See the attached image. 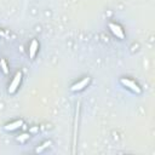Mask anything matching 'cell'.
Segmentation results:
<instances>
[{
    "instance_id": "obj_4",
    "label": "cell",
    "mask_w": 155,
    "mask_h": 155,
    "mask_svg": "<svg viewBox=\"0 0 155 155\" xmlns=\"http://www.w3.org/2000/svg\"><path fill=\"white\" fill-rule=\"evenodd\" d=\"M90 78H84L82 80H80V81H78L76 84H74L71 87H70V90L73 91V92H76V91H81V90H84L85 87H87V85L90 84Z\"/></svg>"
},
{
    "instance_id": "obj_6",
    "label": "cell",
    "mask_w": 155,
    "mask_h": 155,
    "mask_svg": "<svg viewBox=\"0 0 155 155\" xmlns=\"http://www.w3.org/2000/svg\"><path fill=\"white\" fill-rule=\"evenodd\" d=\"M22 125H23V120H16V121H13V122H10V124L5 125L4 128H5L6 131H15V130L19 128Z\"/></svg>"
},
{
    "instance_id": "obj_2",
    "label": "cell",
    "mask_w": 155,
    "mask_h": 155,
    "mask_svg": "<svg viewBox=\"0 0 155 155\" xmlns=\"http://www.w3.org/2000/svg\"><path fill=\"white\" fill-rule=\"evenodd\" d=\"M21 80H22V73H21V71H17L16 75H15V78H13V80H12L11 84L8 85V90H7V91H8L10 94H13V93L17 91V88L19 87Z\"/></svg>"
},
{
    "instance_id": "obj_8",
    "label": "cell",
    "mask_w": 155,
    "mask_h": 155,
    "mask_svg": "<svg viewBox=\"0 0 155 155\" xmlns=\"http://www.w3.org/2000/svg\"><path fill=\"white\" fill-rule=\"evenodd\" d=\"M28 138H29V134H28V133H23V134H21L17 139H18L19 142H24V140H25V139H28Z\"/></svg>"
},
{
    "instance_id": "obj_1",
    "label": "cell",
    "mask_w": 155,
    "mask_h": 155,
    "mask_svg": "<svg viewBox=\"0 0 155 155\" xmlns=\"http://www.w3.org/2000/svg\"><path fill=\"white\" fill-rule=\"evenodd\" d=\"M120 82H121V85H124L125 87H127L128 90H131L132 92H134V93H137V94L142 93V88H140L139 85L136 84L133 80L126 79V78H121V79H120Z\"/></svg>"
},
{
    "instance_id": "obj_5",
    "label": "cell",
    "mask_w": 155,
    "mask_h": 155,
    "mask_svg": "<svg viewBox=\"0 0 155 155\" xmlns=\"http://www.w3.org/2000/svg\"><path fill=\"white\" fill-rule=\"evenodd\" d=\"M38 50H39V42H38L36 39H33L31 42H30V45H29V51H28V53H29V58H30V59H33V58L35 57Z\"/></svg>"
},
{
    "instance_id": "obj_7",
    "label": "cell",
    "mask_w": 155,
    "mask_h": 155,
    "mask_svg": "<svg viewBox=\"0 0 155 155\" xmlns=\"http://www.w3.org/2000/svg\"><path fill=\"white\" fill-rule=\"evenodd\" d=\"M0 67H1V69H2V71H4L5 74L8 73V67H7V63H6V61H5L4 58L0 59Z\"/></svg>"
},
{
    "instance_id": "obj_9",
    "label": "cell",
    "mask_w": 155,
    "mask_h": 155,
    "mask_svg": "<svg viewBox=\"0 0 155 155\" xmlns=\"http://www.w3.org/2000/svg\"><path fill=\"white\" fill-rule=\"evenodd\" d=\"M0 36H5V33H2L1 30H0Z\"/></svg>"
},
{
    "instance_id": "obj_3",
    "label": "cell",
    "mask_w": 155,
    "mask_h": 155,
    "mask_svg": "<svg viewBox=\"0 0 155 155\" xmlns=\"http://www.w3.org/2000/svg\"><path fill=\"white\" fill-rule=\"evenodd\" d=\"M109 29H110V31H111L116 38H119V39H124V38H125L124 29H122L119 24H116V23H109Z\"/></svg>"
}]
</instances>
